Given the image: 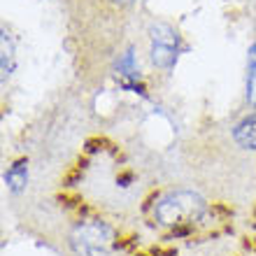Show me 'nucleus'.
Instances as JSON below:
<instances>
[{"instance_id":"f257e3e1","label":"nucleus","mask_w":256,"mask_h":256,"mask_svg":"<svg viewBox=\"0 0 256 256\" xmlns=\"http://www.w3.org/2000/svg\"><path fill=\"white\" fill-rule=\"evenodd\" d=\"M205 200L196 191H172L156 202V222L163 226H194L205 214Z\"/></svg>"},{"instance_id":"f03ea898","label":"nucleus","mask_w":256,"mask_h":256,"mask_svg":"<svg viewBox=\"0 0 256 256\" xmlns=\"http://www.w3.org/2000/svg\"><path fill=\"white\" fill-rule=\"evenodd\" d=\"M68 242L74 256H110V252L114 250L116 236L108 222L84 219L72 228Z\"/></svg>"},{"instance_id":"7ed1b4c3","label":"nucleus","mask_w":256,"mask_h":256,"mask_svg":"<svg viewBox=\"0 0 256 256\" xmlns=\"http://www.w3.org/2000/svg\"><path fill=\"white\" fill-rule=\"evenodd\" d=\"M236 142L242 149H256V114L244 116L236 126Z\"/></svg>"},{"instance_id":"20e7f679","label":"nucleus","mask_w":256,"mask_h":256,"mask_svg":"<svg viewBox=\"0 0 256 256\" xmlns=\"http://www.w3.org/2000/svg\"><path fill=\"white\" fill-rule=\"evenodd\" d=\"M86 168H88V156L84 154V156H80V158L74 161L72 168H70L66 175H63V180H61V186H63V189H70V186H74V184H77L82 177H84Z\"/></svg>"},{"instance_id":"39448f33","label":"nucleus","mask_w":256,"mask_h":256,"mask_svg":"<svg viewBox=\"0 0 256 256\" xmlns=\"http://www.w3.org/2000/svg\"><path fill=\"white\" fill-rule=\"evenodd\" d=\"M149 33H152V40H154V44H168V47H172L177 40L175 30L170 26H163V24H156V26L149 28Z\"/></svg>"},{"instance_id":"423d86ee","label":"nucleus","mask_w":256,"mask_h":256,"mask_svg":"<svg viewBox=\"0 0 256 256\" xmlns=\"http://www.w3.org/2000/svg\"><path fill=\"white\" fill-rule=\"evenodd\" d=\"M152 61L158 68H170L175 63V52H172V47H168V44H154V49H152Z\"/></svg>"},{"instance_id":"0eeeda50","label":"nucleus","mask_w":256,"mask_h":256,"mask_svg":"<svg viewBox=\"0 0 256 256\" xmlns=\"http://www.w3.org/2000/svg\"><path fill=\"white\" fill-rule=\"evenodd\" d=\"M247 100L256 108V63L250 66V80H247Z\"/></svg>"},{"instance_id":"6e6552de","label":"nucleus","mask_w":256,"mask_h":256,"mask_svg":"<svg viewBox=\"0 0 256 256\" xmlns=\"http://www.w3.org/2000/svg\"><path fill=\"white\" fill-rule=\"evenodd\" d=\"M102 144H108V140H102V138H88L86 144H84V154L91 156L96 152H100V149H108V147H102Z\"/></svg>"},{"instance_id":"1a4fd4ad","label":"nucleus","mask_w":256,"mask_h":256,"mask_svg":"<svg viewBox=\"0 0 256 256\" xmlns=\"http://www.w3.org/2000/svg\"><path fill=\"white\" fill-rule=\"evenodd\" d=\"M56 200L61 202L63 208H80V202H84V198H80V196H70V194H58L56 196Z\"/></svg>"},{"instance_id":"9d476101","label":"nucleus","mask_w":256,"mask_h":256,"mask_svg":"<svg viewBox=\"0 0 256 256\" xmlns=\"http://www.w3.org/2000/svg\"><path fill=\"white\" fill-rule=\"evenodd\" d=\"M212 214L219 216V219H230L233 216V208L224 205V202H212Z\"/></svg>"},{"instance_id":"9b49d317","label":"nucleus","mask_w":256,"mask_h":256,"mask_svg":"<svg viewBox=\"0 0 256 256\" xmlns=\"http://www.w3.org/2000/svg\"><path fill=\"white\" fill-rule=\"evenodd\" d=\"M135 180V175H133V170H122L119 175H116V184L119 186H130V182Z\"/></svg>"},{"instance_id":"f8f14e48","label":"nucleus","mask_w":256,"mask_h":256,"mask_svg":"<svg viewBox=\"0 0 256 256\" xmlns=\"http://www.w3.org/2000/svg\"><path fill=\"white\" fill-rule=\"evenodd\" d=\"M186 236H191V226H175L166 240H170V238H186Z\"/></svg>"},{"instance_id":"ddd939ff","label":"nucleus","mask_w":256,"mask_h":256,"mask_svg":"<svg viewBox=\"0 0 256 256\" xmlns=\"http://www.w3.org/2000/svg\"><path fill=\"white\" fill-rule=\"evenodd\" d=\"M149 254L152 256H177V250L175 247H168V250H163V247H152V250H149Z\"/></svg>"},{"instance_id":"4468645a","label":"nucleus","mask_w":256,"mask_h":256,"mask_svg":"<svg viewBox=\"0 0 256 256\" xmlns=\"http://www.w3.org/2000/svg\"><path fill=\"white\" fill-rule=\"evenodd\" d=\"M133 244H135V238H122V240L114 242V250H128V247H133Z\"/></svg>"},{"instance_id":"2eb2a0df","label":"nucleus","mask_w":256,"mask_h":256,"mask_svg":"<svg viewBox=\"0 0 256 256\" xmlns=\"http://www.w3.org/2000/svg\"><path fill=\"white\" fill-rule=\"evenodd\" d=\"M154 200H158V191H152V194L147 196V200H144V205H142V210L147 212V210L152 208V205H154Z\"/></svg>"},{"instance_id":"dca6fc26","label":"nucleus","mask_w":256,"mask_h":256,"mask_svg":"<svg viewBox=\"0 0 256 256\" xmlns=\"http://www.w3.org/2000/svg\"><path fill=\"white\" fill-rule=\"evenodd\" d=\"M110 2H112V5H119V7H124V5H130L133 0H110Z\"/></svg>"},{"instance_id":"f3484780","label":"nucleus","mask_w":256,"mask_h":256,"mask_svg":"<svg viewBox=\"0 0 256 256\" xmlns=\"http://www.w3.org/2000/svg\"><path fill=\"white\" fill-rule=\"evenodd\" d=\"M252 54H254V56H256V44H254V47H252Z\"/></svg>"},{"instance_id":"a211bd4d","label":"nucleus","mask_w":256,"mask_h":256,"mask_svg":"<svg viewBox=\"0 0 256 256\" xmlns=\"http://www.w3.org/2000/svg\"><path fill=\"white\" fill-rule=\"evenodd\" d=\"M135 256H152V254H140V252H138V254H135Z\"/></svg>"},{"instance_id":"6ab92c4d","label":"nucleus","mask_w":256,"mask_h":256,"mask_svg":"<svg viewBox=\"0 0 256 256\" xmlns=\"http://www.w3.org/2000/svg\"><path fill=\"white\" fill-rule=\"evenodd\" d=\"M254 224H256V210H254Z\"/></svg>"},{"instance_id":"aec40b11","label":"nucleus","mask_w":256,"mask_h":256,"mask_svg":"<svg viewBox=\"0 0 256 256\" xmlns=\"http://www.w3.org/2000/svg\"><path fill=\"white\" fill-rule=\"evenodd\" d=\"M254 252H256V240H254Z\"/></svg>"}]
</instances>
